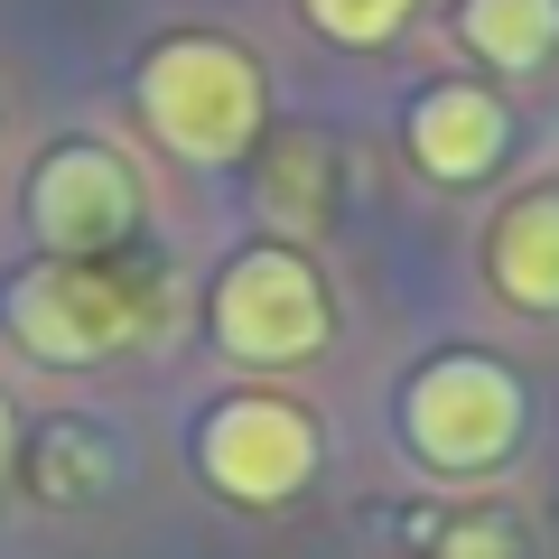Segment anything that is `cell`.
Returning a JSON list of instances; mask_svg holds the SVG:
<instances>
[{
    "mask_svg": "<svg viewBox=\"0 0 559 559\" xmlns=\"http://www.w3.org/2000/svg\"><path fill=\"white\" fill-rule=\"evenodd\" d=\"M150 215V187L112 140H57L28 168V234L47 261H112Z\"/></svg>",
    "mask_w": 559,
    "mask_h": 559,
    "instance_id": "cell-5",
    "label": "cell"
},
{
    "mask_svg": "<svg viewBox=\"0 0 559 559\" xmlns=\"http://www.w3.org/2000/svg\"><path fill=\"white\" fill-rule=\"evenodd\" d=\"M503 150H513V112H503V94H485V84H429V94L411 103V159L439 187L495 178Z\"/></svg>",
    "mask_w": 559,
    "mask_h": 559,
    "instance_id": "cell-7",
    "label": "cell"
},
{
    "mask_svg": "<svg viewBox=\"0 0 559 559\" xmlns=\"http://www.w3.org/2000/svg\"><path fill=\"white\" fill-rule=\"evenodd\" d=\"M20 466V419H10V401H0V476Z\"/></svg>",
    "mask_w": 559,
    "mask_h": 559,
    "instance_id": "cell-11",
    "label": "cell"
},
{
    "mask_svg": "<svg viewBox=\"0 0 559 559\" xmlns=\"http://www.w3.org/2000/svg\"><path fill=\"white\" fill-rule=\"evenodd\" d=\"M299 10H308V28L336 38V47H392L419 0H299Z\"/></svg>",
    "mask_w": 559,
    "mask_h": 559,
    "instance_id": "cell-10",
    "label": "cell"
},
{
    "mask_svg": "<svg viewBox=\"0 0 559 559\" xmlns=\"http://www.w3.org/2000/svg\"><path fill=\"white\" fill-rule=\"evenodd\" d=\"M0 326H10L20 355L57 364V373H94V364L131 355L150 336V289L131 271H112V261H47L38 252L0 289Z\"/></svg>",
    "mask_w": 559,
    "mask_h": 559,
    "instance_id": "cell-2",
    "label": "cell"
},
{
    "mask_svg": "<svg viewBox=\"0 0 559 559\" xmlns=\"http://www.w3.org/2000/svg\"><path fill=\"white\" fill-rule=\"evenodd\" d=\"M522 419H532V401H522V382L495 355H439V364H419L411 392H401V439H411V457L429 476L503 466L522 448Z\"/></svg>",
    "mask_w": 559,
    "mask_h": 559,
    "instance_id": "cell-4",
    "label": "cell"
},
{
    "mask_svg": "<svg viewBox=\"0 0 559 559\" xmlns=\"http://www.w3.org/2000/svg\"><path fill=\"white\" fill-rule=\"evenodd\" d=\"M457 47H466L476 66H503V75L550 66V47H559V0H457Z\"/></svg>",
    "mask_w": 559,
    "mask_h": 559,
    "instance_id": "cell-9",
    "label": "cell"
},
{
    "mask_svg": "<svg viewBox=\"0 0 559 559\" xmlns=\"http://www.w3.org/2000/svg\"><path fill=\"white\" fill-rule=\"evenodd\" d=\"M197 476L242 513H271L318 476V419L280 392H224L197 419Z\"/></svg>",
    "mask_w": 559,
    "mask_h": 559,
    "instance_id": "cell-6",
    "label": "cell"
},
{
    "mask_svg": "<svg viewBox=\"0 0 559 559\" xmlns=\"http://www.w3.org/2000/svg\"><path fill=\"white\" fill-rule=\"evenodd\" d=\"M485 280L522 318H559V187H532L485 234Z\"/></svg>",
    "mask_w": 559,
    "mask_h": 559,
    "instance_id": "cell-8",
    "label": "cell"
},
{
    "mask_svg": "<svg viewBox=\"0 0 559 559\" xmlns=\"http://www.w3.org/2000/svg\"><path fill=\"white\" fill-rule=\"evenodd\" d=\"M326 336H336V308L299 242H252L215 271V345L234 364L289 373V364H318Z\"/></svg>",
    "mask_w": 559,
    "mask_h": 559,
    "instance_id": "cell-3",
    "label": "cell"
},
{
    "mask_svg": "<svg viewBox=\"0 0 559 559\" xmlns=\"http://www.w3.org/2000/svg\"><path fill=\"white\" fill-rule=\"evenodd\" d=\"M140 121L159 150H178L187 168H234L271 121V84H261L252 47L215 38V28H178L140 57Z\"/></svg>",
    "mask_w": 559,
    "mask_h": 559,
    "instance_id": "cell-1",
    "label": "cell"
}]
</instances>
